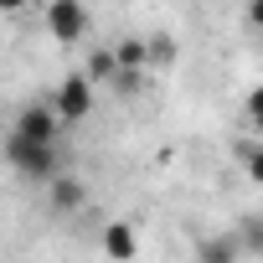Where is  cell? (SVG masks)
<instances>
[{
	"label": "cell",
	"instance_id": "15",
	"mask_svg": "<svg viewBox=\"0 0 263 263\" xmlns=\"http://www.w3.org/2000/svg\"><path fill=\"white\" fill-rule=\"evenodd\" d=\"M0 6H6V11H21V6H26V0H0Z\"/></svg>",
	"mask_w": 263,
	"mask_h": 263
},
{
	"label": "cell",
	"instance_id": "5",
	"mask_svg": "<svg viewBox=\"0 0 263 263\" xmlns=\"http://www.w3.org/2000/svg\"><path fill=\"white\" fill-rule=\"evenodd\" d=\"M237 253H242V237L232 232H212L196 242V263H237Z\"/></svg>",
	"mask_w": 263,
	"mask_h": 263
},
{
	"label": "cell",
	"instance_id": "6",
	"mask_svg": "<svg viewBox=\"0 0 263 263\" xmlns=\"http://www.w3.org/2000/svg\"><path fill=\"white\" fill-rule=\"evenodd\" d=\"M114 62L119 72H150V36H124L114 47Z\"/></svg>",
	"mask_w": 263,
	"mask_h": 263
},
{
	"label": "cell",
	"instance_id": "7",
	"mask_svg": "<svg viewBox=\"0 0 263 263\" xmlns=\"http://www.w3.org/2000/svg\"><path fill=\"white\" fill-rule=\"evenodd\" d=\"M103 253L114 258V263H129L140 253V237H135V227L129 222H114V227H103Z\"/></svg>",
	"mask_w": 263,
	"mask_h": 263
},
{
	"label": "cell",
	"instance_id": "9",
	"mask_svg": "<svg viewBox=\"0 0 263 263\" xmlns=\"http://www.w3.org/2000/svg\"><path fill=\"white\" fill-rule=\"evenodd\" d=\"M171 62H176V36L155 31V36H150V72H155V67H171Z\"/></svg>",
	"mask_w": 263,
	"mask_h": 263
},
{
	"label": "cell",
	"instance_id": "10",
	"mask_svg": "<svg viewBox=\"0 0 263 263\" xmlns=\"http://www.w3.org/2000/svg\"><path fill=\"white\" fill-rule=\"evenodd\" d=\"M83 72H88L93 83H108V78H119V62H114V52H93Z\"/></svg>",
	"mask_w": 263,
	"mask_h": 263
},
{
	"label": "cell",
	"instance_id": "8",
	"mask_svg": "<svg viewBox=\"0 0 263 263\" xmlns=\"http://www.w3.org/2000/svg\"><path fill=\"white\" fill-rule=\"evenodd\" d=\"M83 196H88L83 181H72V176H57V181H52V206H57V212H78Z\"/></svg>",
	"mask_w": 263,
	"mask_h": 263
},
{
	"label": "cell",
	"instance_id": "3",
	"mask_svg": "<svg viewBox=\"0 0 263 263\" xmlns=\"http://www.w3.org/2000/svg\"><path fill=\"white\" fill-rule=\"evenodd\" d=\"M52 108H57L62 124L88 119V108H93V78H88V72H67V78L57 83V93H52Z\"/></svg>",
	"mask_w": 263,
	"mask_h": 263
},
{
	"label": "cell",
	"instance_id": "11",
	"mask_svg": "<svg viewBox=\"0 0 263 263\" xmlns=\"http://www.w3.org/2000/svg\"><path fill=\"white\" fill-rule=\"evenodd\" d=\"M242 171H248V181L263 186V145H242Z\"/></svg>",
	"mask_w": 263,
	"mask_h": 263
},
{
	"label": "cell",
	"instance_id": "1",
	"mask_svg": "<svg viewBox=\"0 0 263 263\" xmlns=\"http://www.w3.org/2000/svg\"><path fill=\"white\" fill-rule=\"evenodd\" d=\"M6 160L26 176V181H42V186H52L57 181V145H36V140H26V135H6Z\"/></svg>",
	"mask_w": 263,
	"mask_h": 263
},
{
	"label": "cell",
	"instance_id": "2",
	"mask_svg": "<svg viewBox=\"0 0 263 263\" xmlns=\"http://www.w3.org/2000/svg\"><path fill=\"white\" fill-rule=\"evenodd\" d=\"M42 26L52 31V42L72 47V42H83V31H88V6H83V0H47Z\"/></svg>",
	"mask_w": 263,
	"mask_h": 263
},
{
	"label": "cell",
	"instance_id": "14",
	"mask_svg": "<svg viewBox=\"0 0 263 263\" xmlns=\"http://www.w3.org/2000/svg\"><path fill=\"white\" fill-rule=\"evenodd\" d=\"M242 21H248L253 31H263V0H248V6H242Z\"/></svg>",
	"mask_w": 263,
	"mask_h": 263
},
{
	"label": "cell",
	"instance_id": "13",
	"mask_svg": "<svg viewBox=\"0 0 263 263\" xmlns=\"http://www.w3.org/2000/svg\"><path fill=\"white\" fill-rule=\"evenodd\" d=\"M242 108H248V124H258V129H263V88H253V93L242 98Z\"/></svg>",
	"mask_w": 263,
	"mask_h": 263
},
{
	"label": "cell",
	"instance_id": "12",
	"mask_svg": "<svg viewBox=\"0 0 263 263\" xmlns=\"http://www.w3.org/2000/svg\"><path fill=\"white\" fill-rule=\"evenodd\" d=\"M242 248L248 253H263V217H248L242 222Z\"/></svg>",
	"mask_w": 263,
	"mask_h": 263
},
{
	"label": "cell",
	"instance_id": "4",
	"mask_svg": "<svg viewBox=\"0 0 263 263\" xmlns=\"http://www.w3.org/2000/svg\"><path fill=\"white\" fill-rule=\"evenodd\" d=\"M57 108H42V103H31V108H21V119H16V135H26V140H36V145H57Z\"/></svg>",
	"mask_w": 263,
	"mask_h": 263
}]
</instances>
